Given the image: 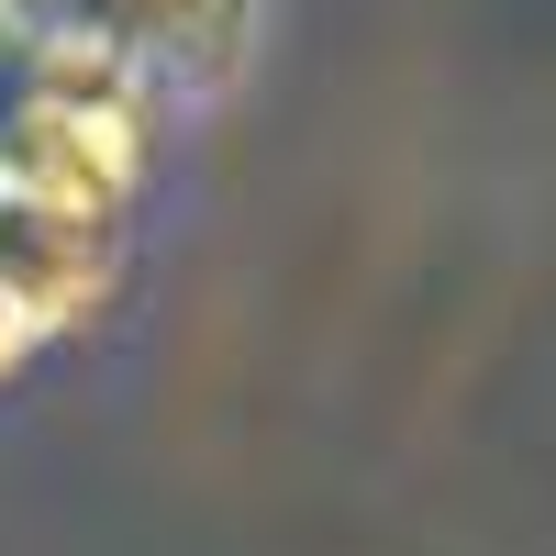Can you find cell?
Returning <instances> with one entry per match:
<instances>
[{
    "label": "cell",
    "mask_w": 556,
    "mask_h": 556,
    "mask_svg": "<svg viewBox=\"0 0 556 556\" xmlns=\"http://www.w3.org/2000/svg\"><path fill=\"white\" fill-rule=\"evenodd\" d=\"M45 12H78V0H45Z\"/></svg>",
    "instance_id": "cell-6"
},
{
    "label": "cell",
    "mask_w": 556,
    "mask_h": 556,
    "mask_svg": "<svg viewBox=\"0 0 556 556\" xmlns=\"http://www.w3.org/2000/svg\"><path fill=\"white\" fill-rule=\"evenodd\" d=\"M78 12L156 78V101H223L267 34V0H78Z\"/></svg>",
    "instance_id": "cell-2"
},
{
    "label": "cell",
    "mask_w": 556,
    "mask_h": 556,
    "mask_svg": "<svg viewBox=\"0 0 556 556\" xmlns=\"http://www.w3.org/2000/svg\"><path fill=\"white\" fill-rule=\"evenodd\" d=\"M34 345H45V334H34V323H23V312H12V290H0V379H12V367H23V356H34Z\"/></svg>",
    "instance_id": "cell-5"
},
{
    "label": "cell",
    "mask_w": 556,
    "mask_h": 556,
    "mask_svg": "<svg viewBox=\"0 0 556 556\" xmlns=\"http://www.w3.org/2000/svg\"><path fill=\"white\" fill-rule=\"evenodd\" d=\"M0 178L45 212L123 223L156 178V78L89 12H45L23 67L0 78Z\"/></svg>",
    "instance_id": "cell-1"
},
{
    "label": "cell",
    "mask_w": 556,
    "mask_h": 556,
    "mask_svg": "<svg viewBox=\"0 0 556 556\" xmlns=\"http://www.w3.org/2000/svg\"><path fill=\"white\" fill-rule=\"evenodd\" d=\"M123 278V223H78V212H45L0 178V290L34 334H67L112 301Z\"/></svg>",
    "instance_id": "cell-3"
},
{
    "label": "cell",
    "mask_w": 556,
    "mask_h": 556,
    "mask_svg": "<svg viewBox=\"0 0 556 556\" xmlns=\"http://www.w3.org/2000/svg\"><path fill=\"white\" fill-rule=\"evenodd\" d=\"M45 34V0H0V78L23 67V45Z\"/></svg>",
    "instance_id": "cell-4"
}]
</instances>
